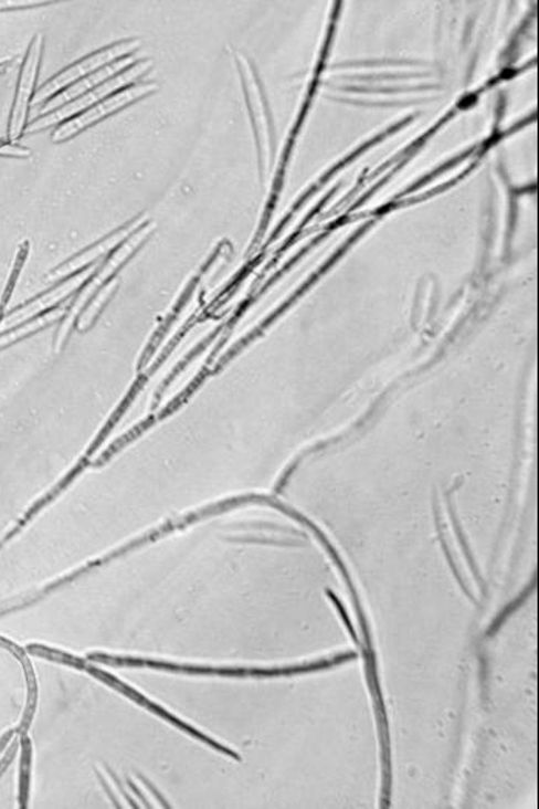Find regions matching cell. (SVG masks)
Returning <instances> with one entry per match:
<instances>
[{
  "label": "cell",
  "instance_id": "6da1fadb",
  "mask_svg": "<svg viewBox=\"0 0 539 809\" xmlns=\"http://www.w3.org/2000/svg\"><path fill=\"white\" fill-rule=\"evenodd\" d=\"M140 45L138 39H127V41L117 42V44L109 45L108 49L101 50V52L89 54V56L82 59L76 64L64 70L53 80L46 82L44 87L39 90L36 96H34L33 104L38 105L44 103L45 99H50L57 92L80 81L85 74L95 72V70L103 69L108 62H116L115 59L123 57L125 54L135 52Z\"/></svg>",
  "mask_w": 539,
  "mask_h": 809
},
{
  "label": "cell",
  "instance_id": "3957f363",
  "mask_svg": "<svg viewBox=\"0 0 539 809\" xmlns=\"http://www.w3.org/2000/svg\"><path fill=\"white\" fill-rule=\"evenodd\" d=\"M150 66L151 62H140L139 65L133 66L130 70H125L123 74L113 77V80L108 81L107 84H101L99 87L85 93L84 96H81L80 99L74 101V103L59 108L56 113H53V115L44 116L41 117V119L34 120V123L30 125L29 132L42 130V128L50 127V125L61 123V120L66 119V117L76 115V113L82 112V109H87L89 105L97 103V101L103 99V97H107V95H112V93L116 92L117 88L130 84V82L135 81L136 77H139L140 74L146 73Z\"/></svg>",
  "mask_w": 539,
  "mask_h": 809
},
{
  "label": "cell",
  "instance_id": "7a4b0ae2",
  "mask_svg": "<svg viewBox=\"0 0 539 809\" xmlns=\"http://www.w3.org/2000/svg\"><path fill=\"white\" fill-rule=\"evenodd\" d=\"M42 42H44V38L36 34V38L31 41L29 50H27L25 57H23L13 109H11L10 128H8V138L11 143L21 138L23 127H25L34 84L38 80L39 64H41Z\"/></svg>",
  "mask_w": 539,
  "mask_h": 809
},
{
  "label": "cell",
  "instance_id": "52a82bcc",
  "mask_svg": "<svg viewBox=\"0 0 539 809\" xmlns=\"http://www.w3.org/2000/svg\"><path fill=\"white\" fill-rule=\"evenodd\" d=\"M39 6H44V3H39V2H0V11L13 10V8H30V7H39Z\"/></svg>",
  "mask_w": 539,
  "mask_h": 809
},
{
  "label": "cell",
  "instance_id": "5b68a950",
  "mask_svg": "<svg viewBox=\"0 0 539 809\" xmlns=\"http://www.w3.org/2000/svg\"><path fill=\"white\" fill-rule=\"evenodd\" d=\"M133 61H135V59L125 57L123 61L113 62L112 65L97 70V72L93 73V76H89L88 80L77 82V84L72 85V88L65 90L61 95L53 97L50 103L44 105L41 113H49L52 112V109L64 107L65 103H68V101L76 99V97H81V95L84 96L85 93L92 92L93 87H99V85L103 84L105 80H108V77H115L120 70L127 69L128 65L133 64Z\"/></svg>",
  "mask_w": 539,
  "mask_h": 809
},
{
  "label": "cell",
  "instance_id": "277c9868",
  "mask_svg": "<svg viewBox=\"0 0 539 809\" xmlns=\"http://www.w3.org/2000/svg\"><path fill=\"white\" fill-rule=\"evenodd\" d=\"M155 84H139L136 85V87L125 90L123 93L109 96L107 101H104V103L96 105V107L88 108L87 112L73 117L68 123L62 125L59 130L54 132V143H61V140L72 138V136L76 135L77 132L84 130V128L89 127V125L104 119L105 116L112 115V113L117 112V109L125 107V105L133 103V101L139 99V97L148 95V93L155 92Z\"/></svg>",
  "mask_w": 539,
  "mask_h": 809
},
{
  "label": "cell",
  "instance_id": "8992f818",
  "mask_svg": "<svg viewBox=\"0 0 539 809\" xmlns=\"http://www.w3.org/2000/svg\"><path fill=\"white\" fill-rule=\"evenodd\" d=\"M0 155L29 156L30 151L25 150V148L22 147L10 146V144L0 143Z\"/></svg>",
  "mask_w": 539,
  "mask_h": 809
}]
</instances>
